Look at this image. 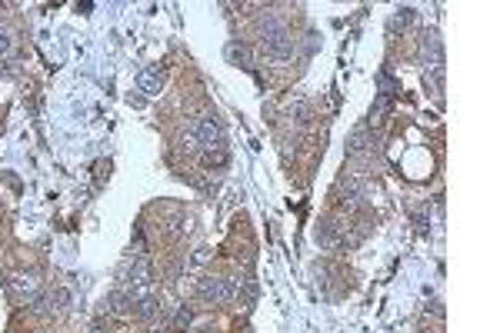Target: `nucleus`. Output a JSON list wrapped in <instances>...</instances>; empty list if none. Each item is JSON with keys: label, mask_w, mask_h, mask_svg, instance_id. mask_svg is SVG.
<instances>
[{"label": "nucleus", "mask_w": 500, "mask_h": 333, "mask_svg": "<svg viewBox=\"0 0 500 333\" xmlns=\"http://www.w3.org/2000/svg\"><path fill=\"white\" fill-rule=\"evenodd\" d=\"M317 240H321V243H324V247H334V243H337V240H340V233L334 230V224H324V227H321V230H317Z\"/></svg>", "instance_id": "11"}, {"label": "nucleus", "mask_w": 500, "mask_h": 333, "mask_svg": "<svg viewBox=\"0 0 500 333\" xmlns=\"http://www.w3.org/2000/svg\"><path fill=\"white\" fill-rule=\"evenodd\" d=\"M150 280H153V270H150V260L147 256H134L130 267H127V287L130 290H147Z\"/></svg>", "instance_id": "6"}, {"label": "nucleus", "mask_w": 500, "mask_h": 333, "mask_svg": "<svg viewBox=\"0 0 500 333\" xmlns=\"http://www.w3.org/2000/svg\"><path fill=\"white\" fill-rule=\"evenodd\" d=\"M137 87L144 90V94H160V87H164V67H144L140 74H137Z\"/></svg>", "instance_id": "7"}, {"label": "nucleus", "mask_w": 500, "mask_h": 333, "mask_svg": "<svg viewBox=\"0 0 500 333\" xmlns=\"http://www.w3.org/2000/svg\"><path fill=\"white\" fill-rule=\"evenodd\" d=\"M184 144H190V154H207V157H224V130L214 117H197L190 127L184 130Z\"/></svg>", "instance_id": "1"}, {"label": "nucleus", "mask_w": 500, "mask_h": 333, "mask_svg": "<svg viewBox=\"0 0 500 333\" xmlns=\"http://www.w3.org/2000/svg\"><path fill=\"white\" fill-rule=\"evenodd\" d=\"M7 293L14 297V300H34L37 293H40V280L34 277V274H10L7 277Z\"/></svg>", "instance_id": "5"}, {"label": "nucleus", "mask_w": 500, "mask_h": 333, "mask_svg": "<svg viewBox=\"0 0 500 333\" xmlns=\"http://www.w3.org/2000/svg\"><path fill=\"white\" fill-rule=\"evenodd\" d=\"M10 51H14V37H10V30L0 27V57H7Z\"/></svg>", "instance_id": "12"}, {"label": "nucleus", "mask_w": 500, "mask_h": 333, "mask_svg": "<svg viewBox=\"0 0 500 333\" xmlns=\"http://www.w3.org/2000/svg\"><path fill=\"white\" fill-rule=\"evenodd\" d=\"M174 323H177V327H187V323H194V310H190V307H180V310H177V317H174Z\"/></svg>", "instance_id": "13"}, {"label": "nucleus", "mask_w": 500, "mask_h": 333, "mask_svg": "<svg viewBox=\"0 0 500 333\" xmlns=\"http://www.w3.org/2000/svg\"><path fill=\"white\" fill-rule=\"evenodd\" d=\"M260 51L267 53L271 60H287L294 53V37L287 34V27L280 24L274 14L260 17Z\"/></svg>", "instance_id": "2"}, {"label": "nucleus", "mask_w": 500, "mask_h": 333, "mask_svg": "<svg viewBox=\"0 0 500 333\" xmlns=\"http://www.w3.org/2000/svg\"><path fill=\"white\" fill-rule=\"evenodd\" d=\"M197 297L203 304H214V307L230 304V300L237 297V280H230V277H200Z\"/></svg>", "instance_id": "3"}, {"label": "nucleus", "mask_w": 500, "mask_h": 333, "mask_svg": "<svg viewBox=\"0 0 500 333\" xmlns=\"http://www.w3.org/2000/svg\"><path fill=\"white\" fill-rule=\"evenodd\" d=\"M134 307H137V317L140 320H150L157 313V300L153 297H134Z\"/></svg>", "instance_id": "10"}, {"label": "nucleus", "mask_w": 500, "mask_h": 333, "mask_svg": "<svg viewBox=\"0 0 500 333\" xmlns=\"http://www.w3.org/2000/svg\"><path fill=\"white\" fill-rule=\"evenodd\" d=\"M424 53L430 57L427 64H444V51H440V37H437L434 30H430V34L424 37Z\"/></svg>", "instance_id": "8"}, {"label": "nucleus", "mask_w": 500, "mask_h": 333, "mask_svg": "<svg viewBox=\"0 0 500 333\" xmlns=\"http://www.w3.org/2000/svg\"><path fill=\"white\" fill-rule=\"evenodd\" d=\"M127 307H134V297H130L127 290H117V293L107 297V310H110V313H124Z\"/></svg>", "instance_id": "9"}, {"label": "nucleus", "mask_w": 500, "mask_h": 333, "mask_svg": "<svg viewBox=\"0 0 500 333\" xmlns=\"http://www.w3.org/2000/svg\"><path fill=\"white\" fill-rule=\"evenodd\" d=\"M30 304H34V310H37L40 317L64 313V310L71 307V290H64V287H53V290H44V293H37Z\"/></svg>", "instance_id": "4"}]
</instances>
